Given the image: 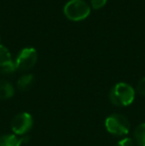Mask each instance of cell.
Returning <instances> with one entry per match:
<instances>
[{
	"mask_svg": "<svg viewBox=\"0 0 145 146\" xmlns=\"http://www.w3.org/2000/svg\"><path fill=\"white\" fill-rule=\"evenodd\" d=\"M33 125V118L28 112H22L17 114L11 122V128L17 135H23L31 129Z\"/></svg>",
	"mask_w": 145,
	"mask_h": 146,
	"instance_id": "5",
	"label": "cell"
},
{
	"mask_svg": "<svg viewBox=\"0 0 145 146\" xmlns=\"http://www.w3.org/2000/svg\"><path fill=\"white\" fill-rule=\"evenodd\" d=\"M91 13V8L83 0H70L64 7V14L69 20L81 21Z\"/></svg>",
	"mask_w": 145,
	"mask_h": 146,
	"instance_id": "2",
	"label": "cell"
},
{
	"mask_svg": "<svg viewBox=\"0 0 145 146\" xmlns=\"http://www.w3.org/2000/svg\"><path fill=\"white\" fill-rule=\"evenodd\" d=\"M134 139L139 146H145V123H141L135 128Z\"/></svg>",
	"mask_w": 145,
	"mask_h": 146,
	"instance_id": "10",
	"label": "cell"
},
{
	"mask_svg": "<svg viewBox=\"0 0 145 146\" xmlns=\"http://www.w3.org/2000/svg\"><path fill=\"white\" fill-rule=\"evenodd\" d=\"M14 94V88L9 82L0 80V100L11 98Z\"/></svg>",
	"mask_w": 145,
	"mask_h": 146,
	"instance_id": "8",
	"label": "cell"
},
{
	"mask_svg": "<svg viewBox=\"0 0 145 146\" xmlns=\"http://www.w3.org/2000/svg\"><path fill=\"white\" fill-rule=\"evenodd\" d=\"M117 146H134V143H133V141H132V139L124 138L117 143Z\"/></svg>",
	"mask_w": 145,
	"mask_h": 146,
	"instance_id": "13",
	"label": "cell"
},
{
	"mask_svg": "<svg viewBox=\"0 0 145 146\" xmlns=\"http://www.w3.org/2000/svg\"><path fill=\"white\" fill-rule=\"evenodd\" d=\"M34 82V77L32 75H24L18 80L17 82V87L22 92H25V90H28L30 88L32 87Z\"/></svg>",
	"mask_w": 145,
	"mask_h": 146,
	"instance_id": "9",
	"label": "cell"
},
{
	"mask_svg": "<svg viewBox=\"0 0 145 146\" xmlns=\"http://www.w3.org/2000/svg\"><path fill=\"white\" fill-rule=\"evenodd\" d=\"M38 54L34 48H25L19 53L15 61L16 69L20 71H27L35 66Z\"/></svg>",
	"mask_w": 145,
	"mask_h": 146,
	"instance_id": "4",
	"label": "cell"
},
{
	"mask_svg": "<svg viewBox=\"0 0 145 146\" xmlns=\"http://www.w3.org/2000/svg\"><path fill=\"white\" fill-rule=\"evenodd\" d=\"M107 0H91V6L93 9H101L105 5Z\"/></svg>",
	"mask_w": 145,
	"mask_h": 146,
	"instance_id": "11",
	"label": "cell"
},
{
	"mask_svg": "<svg viewBox=\"0 0 145 146\" xmlns=\"http://www.w3.org/2000/svg\"><path fill=\"white\" fill-rule=\"evenodd\" d=\"M16 70L15 63L12 62L9 51L0 44V71L5 75L14 73Z\"/></svg>",
	"mask_w": 145,
	"mask_h": 146,
	"instance_id": "6",
	"label": "cell"
},
{
	"mask_svg": "<svg viewBox=\"0 0 145 146\" xmlns=\"http://www.w3.org/2000/svg\"><path fill=\"white\" fill-rule=\"evenodd\" d=\"M105 127L109 133L116 136L126 135L129 131V123L121 114H111L105 119Z\"/></svg>",
	"mask_w": 145,
	"mask_h": 146,
	"instance_id": "3",
	"label": "cell"
},
{
	"mask_svg": "<svg viewBox=\"0 0 145 146\" xmlns=\"http://www.w3.org/2000/svg\"><path fill=\"white\" fill-rule=\"evenodd\" d=\"M28 137L18 138L15 135L6 134L0 137V146H21L23 142H26Z\"/></svg>",
	"mask_w": 145,
	"mask_h": 146,
	"instance_id": "7",
	"label": "cell"
},
{
	"mask_svg": "<svg viewBox=\"0 0 145 146\" xmlns=\"http://www.w3.org/2000/svg\"><path fill=\"white\" fill-rule=\"evenodd\" d=\"M137 92L141 96H145V78L141 79L137 85Z\"/></svg>",
	"mask_w": 145,
	"mask_h": 146,
	"instance_id": "12",
	"label": "cell"
},
{
	"mask_svg": "<svg viewBox=\"0 0 145 146\" xmlns=\"http://www.w3.org/2000/svg\"><path fill=\"white\" fill-rule=\"evenodd\" d=\"M134 90L125 83H118L111 88L109 100L116 106H127L134 100Z\"/></svg>",
	"mask_w": 145,
	"mask_h": 146,
	"instance_id": "1",
	"label": "cell"
}]
</instances>
